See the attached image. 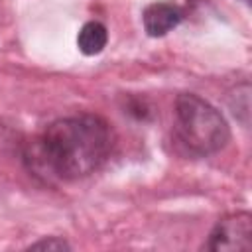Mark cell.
I'll return each instance as SVG.
<instances>
[{"instance_id":"6da1fadb","label":"cell","mask_w":252,"mask_h":252,"mask_svg":"<svg viewBox=\"0 0 252 252\" xmlns=\"http://www.w3.org/2000/svg\"><path fill=\"white\" fill-rule=\"evenodd\" d=\"M112 146L114 134L102 116L75 114L47 124L28 144L24 158L35 175L75 181L100 169Z\"/></svg>"},{"instance_id":"7a4b0ae2","label":"cell","mask_w":252,"mask_h":252,"mask_svg":"<svg viewBox=\"0 0 252 252\" xmlns=\"http://www.w3.org/2000/svg\"><path fill=\"white\" fill-rule=\"evenodd\" d=\"M175 134L197 156L217 154L230 140L224 116L205 98L183 93L175 98Z\"/></svg>"},{"instance_id":"3957f363","label":"cell","mask_w":252,"mask_h":252,"mask_svg":"<svg viewBox=\"0 0 252 252\" xmlns=\"http://www.w3.org/2000/svg\"><path fill=\"white\" fill-rule=\"evenodd\" d=\"M207 250H250L252 248V217L250 213H230L217 220L209 240Z\"/></svg>"},{"instance_id":"277c9868","label":"cell","mask_w":252,"mask_h":252,"mask_svg":"<svg viewBox=\"0 0 252 252\" xmlns=\"http://www.w3.org/2000/svg\"><path fill=\"white\" fill-rule=\"evenodd\" d=\"M181 20H183L181 8L175 6V4H171V2H154V4L146 6V10L142 12L144 30L152 37L165 35L167 32H171L173 28H177Z\"/></svg>"},{"instance_id":"5b68a950","label":"cell","mask_w":252,"mask_h":252,"mask_svg":"<svg viewBox=\"0 0 252 252\" xmlns=\"http://www.w3.org/2000/svg\"><path fill=\"white\" fill-rule=\"evenodd\" d=\"M106 41H108V32L104 24L96 20L83 24L77 35V47L83 55H98L106 47Z\"/></svg>"},{"instance_id":"8992f818","label":"cell","mask_w":252,"mask_h":252,"mask_svg":"<svg viewBox=\"0 0 252 252\" xmlns=\"http://www.w3.org/2000/svg\"><path fill=\"white\" fill-rule=\"evenodd\" d=\"M30 248H33V250H39V248H43V250H69L71 246H69V242L63 240V238L51 236V238H43V240L33 242Z\"/></svg>"}]
</instances>
